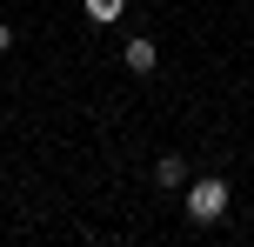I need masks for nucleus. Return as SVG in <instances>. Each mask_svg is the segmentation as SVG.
Here are the masks:
<instances>
[{
  "label": "nucleus",
  "mask_w": 254,
  "mask_h": 247,
  "mask_svg": "<svg viewBox=\"0 0 254 247\" xmlns=\"http://www.w3.org/2000/svg\"><path fill=\"white\" fill-rule=\"evenodd\" d=\"M7 47H13V27H7V20H0V53H7Z\"/></svg>",
  "instance_id": "obj_5"
},
{
  "label": "nucleus",
  "mask_w": 254,
  "mask_h": 247,
  "mask_svg": "<svg viewBox=\"0 0 254 247\" xmlns=\"http://www.w3.org/2000/svg\"><path fill=\"white\" fill-rule=\"evenodd\" d=\"M228 200H234V194H228V181H221V174H207V181H194V187H188V221H194V227H214L221 214H228Z\"/></svg>",
  "instance_id": "obj_1"
},
{
  "label": "nucleus",
  "mask_w": 254,
  "mask_h": 247,
  "mask_svg": "<svg viewBox=\"0 0 254 247\" xmlns=\"http://www.w3.org/2000/svg\"><path fill=\"white\" fill-rule=\"evenodd\" d=\"M121 13H127V0H87V20L94 27H114Z\"/></svg>",
  "instance_id": "obj_4"
},
{
  "label": "nucleus",
  "mask_w": 254,
  "mask_h": 247,
  "mask_svg": "<svg viewBox=\"0 0 254 247\" xmlns=\"http://www.w3.org/2000/svg\"><path fill=\"white\" fill-rule=\"evenodd\" d=\"M154 181H161V187H181V181H188V160H181V154H161V160H154Z\"/></svg>",
  "instance_id": "obj_3"
},
{
  "label": "nucleus",
  "mask_w": 254,
  "mask_h": 247,
  "mask_svg": "<svg viewBox=\"0 0 254 247\" xmlns=\"http://www.w3.org/2000/svg\"><path fill=\"white\" fill-rule=\"evenodd\" d=\"M127 67H134V74H154V67H161V47H154L147 34H140V40H127Z\"/></svg>",
  "instance_id": "obj_2"
}]
</instances>
